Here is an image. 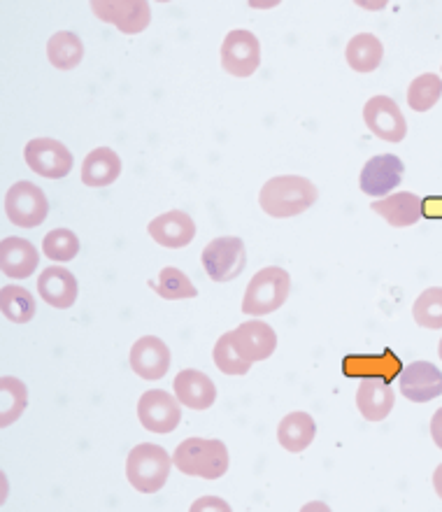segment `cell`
Here are the masks:
<instances>
[{
    "label": "cell",
    "instance_id": "obj_1",
    "mask_svg": "<svg viewBox=\"0 0 442 512\" xmlns=\"http://www.w3.org/2000/svg\"><path fill=\"white\" fill-rule=\"evenodd\" d=\"M319 191L308 177L277 175L261 187L259 205L268 217L289 219L303 215L317 203Z\"/></svg>",
    "mask_w": 442,
    "mask_h": 512
},
{
    "label": "cell",
    "instance_id": "obj_2",
    "mask_svg": "<svg viewBox=\"0 0 442 512\" xmlns=\"http://www.w3.org/2000/svg\"><path fill=\"white\" fill-rule=\"evenodd\" d=\"M173 464L191 478L219 480L228 471V450L221 440L187 438L177 445Z\"/></svg>",
    "mask_w": 442,
    "mask_h": 512
},
{
    "label": "cell",
    "instance_id": "obj_3",
    "mask_svg": "<svg viewBox=\"0 0 442 512\" xmlns=\"http://www.w3.org/2000/svg\"><path fill=\"white\" fill-rule=\"evenodd\" d=\"M170 468H173V457L161 445L142 443L128 452L126 478L140 494H156L168 482Z\"/></svg>",
    "mask_w": 442,
    "mask_h": 512
},
{
    "label": "cell",
    "instance_id": "obj_4",
    "mask_svg": "<svg viewBox=\"0 0 442 512\" xmlns=\"http://www.w3.org/2000/svg\"><path fill=\"white\" fill-rule=\"evenodd\" d=\"M291 294V277L284 268L268 266L261 268L247 284L242 298V312L252 317L270 315L280 310Z\"/></svg>",
    "mask_w": 442,
    "mask_h": 512
},
{
    "label": "cell",
    "instance_id": "obj_5",
    "mask_svg": "<svg viewBox=\"0 0 442 512\" xmlns=\"http://www.w3.org/2000/svg\"><path fill=\"white\" fill-rule=\"evenodd\" d=\"M5 215L21 229H35L49 215V201L45 191L33 182H14L5 194Z\"/></svg>",
    "mask_w": 442,
    "mask_h": 512
},
{
    "label": "cell",
    "instance_id": "obj_6",
    "mask_svg": "<svg viewBox=\"0 0 442 512\" xmlns=\"http://www.w3.org/2000/svg\"><path fill=\"white\" fill-rule=\"evenodd\" d=\"M203 268L212 282H231L242 275L247 266V250L242 238H215L201 254Z\"/></svg>",
    "mask_w": 442,
    "mask_h": 512
},
{
    "label": "cell",
    "instance_id": "obj_7",
    "mask_svg": "<svg viewBox=\"0 0 442 512\" xmlns=\"http://www.w3.org/2000/svg\"><path fill=\"white\" fill-rule=\"evenodd\" d=\"M261 66V42L245 28H235L221 42V68L233 77H252Z\"/></svg>",
    "mask_w": 442,
    "mask_h": 512
},
{
    "label": "cell",
    "instance_id": "obj_8",
    "mask_svg": "<svg viewBox=\"0 0 442 512\" xmlns=\"http://www.w3.org/2000/svg\"><path fill=\"white\" fill-rule=\"evenodd\" d=\"M26 166L47 180H63L73 170V154L54 138H33L24 149Z\"/></svg>",
    "mask_w": 442,
    "mask_h": 512
},
{
    "label": "cell",
    "instance_id": "obj_9",
    "mask_svg": "<svg viewBox=\"0 0 442 512\" xmlns=\"http://www.w3.org/2000/svg\"><path fill=\"white\" fill-rule=\"evenodd\" d=\"M91 12L124 35H138L152 24V7L145 0H94Z\"/></svg>",
    "mask_w": 442,
    "mask_h": 512
},
{
    "label": "cell",
    "instance_id": "obj_10",
    "mask_svg": "<svg viewBox=\"0 0 442 512\" xmlns=\"http://www.w3.org/2000/svg\"><path fill=\"white\" fill-rule=\"evenodd\" d=\"M140 424L152 433H173L182 422V403L163 389L145 391L138 401Z\"/></svg>",
    "mask_w": 442,
    "mask_h": 512
},
{
    "label": "cell",
    "instance_id": "obj_11",
    "mask_svg": "<svg viewBox=\"0 0 442 512\" xmlns=\"http://www.w3.org/2000/svg\"><path fill=\"white\" fill-rule=\"evenodd\" d=\"M363 122L370 128V133L387 142H403L408 135V122L398 108L394 98L373 96L363 105Z\"/></svg>",
    "mask_w": 442,
    "mask_h": 512
},
{
    "label": "cell",
    "instance_id": "obj_12",
    "mask_svg": "<svg viewBox=\"0 0 442 512\" xmlns=\"http://www.w3.org/2000/svg\"><path fill=\"white\" fill-rule=\"evenodd\" d=\"M405 166L396 154H377L361 170L359 187L366 196L380 198L394 191L403 180Z\"/></svg>",
    "mask_w": 442,
    "mask_h": 512
},
{
    "label": "cell",
    "instance_id": "obj_13",
    "mask_svg": "<svg viewBox=\"0 0 442 512\" xmlns=\"http://www.w3.org/2000/svg\"><path fill=\"white\" fill-rule=\"evenodd\" d=\"M342 373L347 378L382 380L391 384L403 373V361L391 350H384L380 354H349V357L342 359Z\"/></svg>",
    "mask_w": 442,
    "mask_h": 512
},
{
    "label": "cell",
    "instance_id": "obj_14",
    "mask_svg": "<svg viewBox=\"0 0 442 512\" xmlns=\"http://www.w3.org/2000/svg\"><path fill=\"white\" fill-rule=\"evenodd\" d=\"M401 394L412 403H429L442 394V371L431 361H412L398 375Z\"/></svg>",
    "mask_w": 442,
    "mask_h": 512
},
{
    "label": "cell",
    "instance_id": "obj_15",
    "mask_svg": "<svg viewBox=\"0 0 442 512\" xmlns=\"http://www.w3.org/2000/svg\"><path fill=\"white\" fill-rule=\"evenodd\" d=\"M147 231L149 236L154 238V243H159L161 247H168V250H182V247L194 243L196 238L194 219L182 210L163 212V215L149 222Z\"/></svg>",
    "mask_w": 442,
    "mask_h": 512
},
{
    "label": "cell",
    "instance_id": "obj_16",
    "mask_svg": "<svg viewBox=\"0 0 442 512\" xmlns=\"http://www.w3.org/2000/svg\"><path fill=\"white\" fill-rule=\"evenodd\" d=\"M131 368L142 380H161L170 368V350L161 338L145 336L131 347Z\"/></svg>",
    "mask_w": 442,
    "mask_h": 512
},
{
    "label": "cell",
    "instance_id": "obj_17",
    "mask_svg": "<svg viewBox=\"0 0 442 512\" xmlns=\"http://www.w3.org/2000/svg\"><path fill=\"white\" fill-rule=\"evenodd\" d=\"M233 343L238 347L240 357L254 364V361H266L268 357H273V352L277 350V336L275 331L270 329L266 322H245L240 324L238 329L233 331Z\"/></svg>",
    "mask_w": 442,
    "mask_h": 512
},
{
    "label": "cell",
    "instance_id": "obj_18",
    "mask_svg": "<svg viewBox=\"0 0 442 512\" xmlns=\"http://www.w3.org/2000/svg\"><path fill=\"white\" fill-rule=\"evenodd\" d=\"M175 396L191 410H208L217 401V387L208 375L194 368H184L175 375Z\"/></svg>",
    "mask_w": 442,
    "mask_h": 512
},
{
    "label": "cell",
    "instance_id": "obj_19",
    "mask_svg": "<svg viewBox=\"0 0 442 512\" xmlns=\"http://www.w3.org/2000/svg\"><path fill=\"white\" fill-rule=\"evenodd\" d=\"M38 294L52 308L68 310L77 301V280L68 268L49 266L38 277Z\"/></svg>",
    "mask_w": 442,
    "mask_h": 512
},
{
    "label": "cell",
    "instance_id": "obj_20",
    "mask_svg": "<svg viewBox=\"0 0 442 512\" xmlns=\"http://www.w3.org/2000/svg\"><path fill=\"white\" fill-rule=\"evenodd\" d=\"M370 210L380 215L389 226L405 229V226H415L422 219V198L410 194V191H401V194L384 196L382 201H373Z\"/></svg>",
    "mask_w": 442,
    "mask_h": 512
},
{
    "label": "cell",
    "instance_id": "obj_21",
    "mask_svg": "<svg viewBox=\"0 0 442 512\" xmlns=\"http://www.w3.org/2000/svg\"><path fill=\"white\" fill-rule=\"evenodd\" d=\"M38 263L40 256L33 243H28L24 238H3V243H0V268L7 277H14V280L31 277Z\"/></svg>",
    "mask_w": 442,
    "mask_h": 512
},
{
    "label": "cell",
    "instance_id": "obj_22",
    "mask_svg": "<svg viewBox=\"0 0 442 512\" xmlns=\"http://www.w3.org/2000/svg\"><path fill=\"white\" fill-rule=\"evenodd\" d=\"M396 405V394L387 382L382 380H363V384L356 391V408L368 422H382L389 417V412Z\"/></svg>",
    "mask_w": 442,
    "mask_h": 512
},
{
    "label": "cell",
    "instance_id": "obj_23",
    "mask_svg": "<svg viewBox=\"0 0 442 512\" xmlns=\"http://www.w3.org/2000/svg\"><path fill=\"white\" fill-rule=\"evenodd\" d=\"M121 175V159L119 154L110 147H98L94 152L87 154V159L82 163V182L87 187L101 189L110 187L119 180Z\"/></svg>",
    "mask_w": 442,
    "mask_h": 512
},
{
    "label": "cell",
    "instance_id": "obj_24",
    "mask_svg": "<svg viewBox=\"0 0 442 512\" xmlns=\"http://www.w3.org/2000/svg\"><path fill=\"white\" fill-rule=\"evenodd\" d=\"M317 436V424L308 412H291L277 426V440L287 452H303Z\"/></svg>",
    "mask_w": 442,
    "mask_h": 512
},
{
    "label": "cell",
    "instance_id": "obj_25",
    "mask_svg": "<svg viewBox=\"0 0 442 512\" xmlns=\"http://www.w3.org/2000/svg\"><path fill=\"white\" fill-rule=\"evenodd\" d=\"M345 59L356 73H373L384 59L382 40L373 33H359L347 42Z\"/></svg>",
    "mask_w": 442,
    "mask_h": 512
},
{
    "label": "cell",
    "instance_id": "obj_26",
    "mask_svg": "<svg viewBox=\"0 0 442 512\" xmlns=\"http://www.w3.org/2000/svg\"><path fill=\"white\" fill-rule=\"evenodd\" d=\"M47 59L56 70H75L84 59V42L70 31L54 33L47 42Z\"/></svg>",
    "mask_w": 442,
    "mask_h": 512
},
{
    "label": "cell",
    "instance_id": "obj_27",
    "mask_svg": "<svg viewBox=\"0 0 442 512\" xmlns=\"http://www.w3.org/2000/svg\"><path fill=\"white\" fill-rule=\"evenodd\" d=\"M0 403H3L0 426L7 429V426L14 424L21 415H24V410L28 405L26 384L17 380V378H10V375H5V378L0 380Z\"/></svg>",
    "mask_w": 442,
    "mask_h": 512
},
{
    "label": "cell",
    "instance_id": "obj_28",
    "mask_svg": "<svg viewBox=\"0 0 442 512\" xmlns=\"http://www.w3.org/2000/svg\"><path fill=\"white\" fill-rule=\"evenodd\" d=\"M0 308H3L5 319L14 324H28L35 317V298L24 287H3L0 291Z\"/></svg>",
    "mask_w": 442,
    "mask_h": 512
},
{
    "label": "cell",
    "instance_id": "obj_29",
    "mask_svg": "<svg viewBox=\"0 0 442 512\" xmlns=\"http://www.w3.org/2000/svg\"><path fill=\"white\" fill-rule=\"evenodd\" d=\"M163 301H184V298H196L198 289L196 284L189 280L187 273L180 268L168 266L159 273V282L152 284Z\"/></svg>",
    "mask_w": 442,
    "mask_h": 512
},
{
    "label": "cell",
    "instance_id": "obj_30",
    "mask_svg": "<svg viewBox=\"0 0 442 512\" xmlns=\"http://www.w3.org/2000/svg\"><path fill=\"white\" fill-rule=\"evenodd\" d=\"M440 98H442V80L438 75L426 73L410 82L408 105L415 112H429L431 108H436Z\"/></svg>",
    "mask_w": 442,
    "mask_h": 512
},
{
    "label": "cell",
    "instance_id": "obj_31",
    "mask_svg": "<svg viewBox=\"0 0 442 512\" xmlns=\"http://www.w3.org/2000/svg\"><path fill=\"white\" fill-rule=\"evenodd\" d=\"M412 315L422 329L438 331L442 329V287H429L417 296L412 305Z\"/></svg>",
    "mask_w": 442,
    "mask_h": 512
},
{
    "label": "cell",
    "instance_id": "obj_32",
    "mask_svg": "<svg viewBox=\"0 0 442 512\" xmlns=\"http://www.w3.org/2000/svg\"><path fill=\"white\" fill-rule=\"evenodd\" d=\"M42 252H45L47 259L52 261H73L75 256L80 254V238L68 229H54L42 238Z\"/></svg>",
    "mask_w": 442,
    "mask_h": 512
},
{
    "label": "cell",
    "instance_id": "obj_33",
    "mask_svg": "<svg viewBox=\"0 0 442 512\" xmlns=\"http://www.w3.org/2000/svg\"><path fill=\"white\" fill-rule=\"evenodd\" d=\"M212 359H215L217 368L224 375H247L249 368H252L249 361L240 357L238 347L233 343V331L224 333V336L217 340L215 350H212Z\"/></svg>",
    "mask_w": 442,
    "mask_h": 512
},
{
    "label": "cell",
    "instance_id": "obj_34",
    "mask_svg": "<svg viewBox=\"0 0 442 512\" xmlns=\"http://www.w3.org/2000/svg\"><path fill=\"white\" fill-rule=\"evenodd\" d=\"M424 219H442V196H429L422 201Z\"/></svg>",
    "mask_w": 442,
    "mask_h": 512
},
{
    "label": "cell",
    "instance_id": "obj_35",
    "mask_svg": "<svg viewBox=\"0 0 442 512\" xmlns=\"http://www.w3.org/2000/svg\"><path fill=\"white\" fill-rule=\"evenodd\" d=\"M191 510H224V512H228L231 510V506H228L226 501H221V499H215V496H205V499H201V501H196L194 506H191Z\"/></svg>",
    "mask_w": 442,
    "mask_h": 512
},
{
    "label": "cell",
    "instance_id": "obj_36",
    "mask_svg": "<svg viewBox=\"0 0 442 512\" xmlns=\"http://www.w3.org/2000/svg\"><path fill=\"white\" fill-rule=\"evenodd\" d=\"M431 438H433V443H436L442 450V408L431 419Z\"/></svg>",
    "mask_w": 442,
    "mask_h": 512
},
{
    "label": "cell",
    "instance_id": "obj_37",
    "mask_svg": "<svg viewBox=\"0 0 442 512\" xmlns=\"http://www.w3.org/2000/svg\"><path fill=\"white\" fill-rule=\"evenodd\" d=\"M433 489H436V494L442 499V464L436 468V473H433Z\"/></svg>",
    "mask_w": 442,
    "mask_h": 512
},
{
    "label": "cell",
    "instance_id": "obj_38",
    "mask_svg": "<svg viewBox=\"0 0 442 512\" xmlns=\"http://www.w3.org/2000/svg\"><path fill=\"white\" fill-rule=\"evenodd\" d=\"M438 354H440V359H442V340H440V345H438Z\"/></svg>",
    "mask_w": 442,
    "mask_h": 512
}]
</instances>
